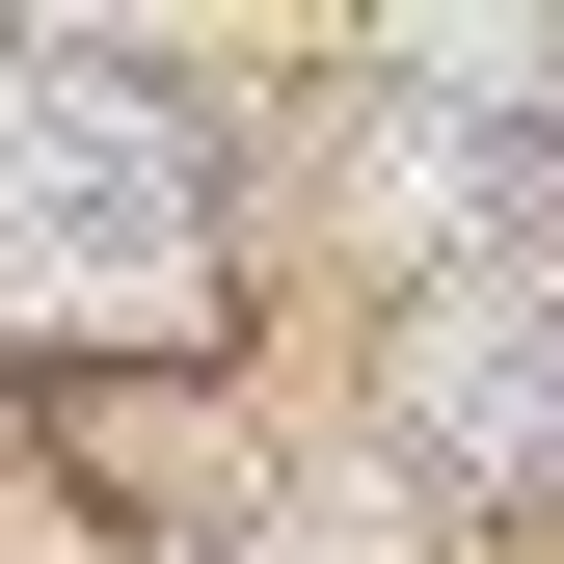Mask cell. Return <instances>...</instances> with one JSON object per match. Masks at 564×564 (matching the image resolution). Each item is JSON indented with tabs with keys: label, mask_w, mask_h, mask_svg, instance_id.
<instances>
[{
	"label": "cell",
	"mask_w": 564,
	"mask_h": 564,
	"mask_svg": "<svg viewBox=\"0 0 564 564\" xmlns=\"http://www.w3.org/2000/svg\"><path fill=\"white\" fill-rule=\"evenodd\" d=\"M216 216L134 82H0V323H188Z\"/></svg>",
	"instance_id": "1"
},
{
	"label": "cell",
	"mask_w": 564,
	"mask_h": 564,
	"mask_svg": "<svg viewBox=\"0 0 564 564\" xmlns=\"http://www.w3.org/2000/svg\"><path fill=\"white\" fill-rule=\"evenodd\" d=\"M431 431H457V457H564V349H538L511 296H457V323H431Z\"/></svg>",
	"instance_id": "2"
}]
</instances>
